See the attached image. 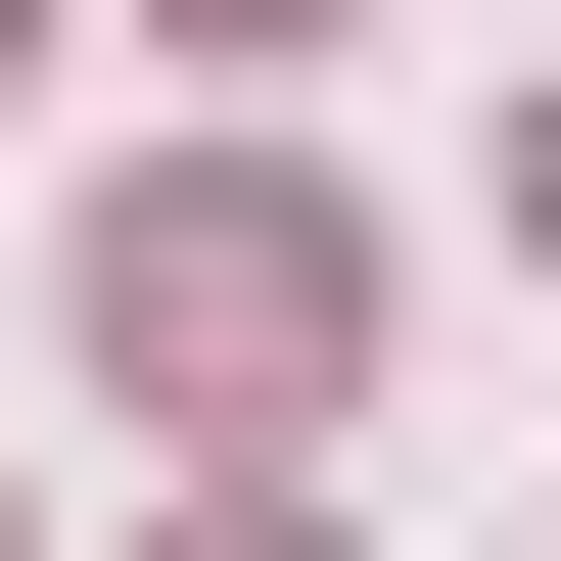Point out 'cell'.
<instances>
[{
    "mask_svg": "<svg viewBox=\"0 0 561 561\" xmlns=\"http://www.w3.org/2000/svg\"><path fill=\"white\" fill-rule=\"evenodd\" d=\"M94 375H187V421H328V375H375V234H328V187H140V234H94Z\"/></svg>",
    "mask_w": 561,
    "mask_h": 561,
    "instance_id": "obj_1",
    "label": "cell"
},
{
    "mask_svg": "<svg viewBox=\"0 0 561 561\" xmlns=\"http://www.w3.org/2000/svg\"><path fill=\"white\" fill-rule=\"evenodd\" d=\"M187 561H328V515H187Z\"/></svg>",
    "mask_w": 561,
    "mask_h": 561,
    "instance_id": "obj_2",
    "label": "cell"
},
{
    "mask_svg": "<svg viewBox=\"0 0 561 561\" xmlns=\"http://www.w3.org/2000/svg\"><path fill=\"white\" fill-rule=\"evenodd\" d=\"M515 187H561V140H515Z\"/></svg>",
    "mask_w": 561,
    "mask_h": 561,
    "instance_id": "obj_4",
    "label": "cell"
},
{
    "mask_svg": "<svg viewBox=\"0 0 561 561\" xmlns=\"http://www.w3.org/2000/svg\"><path fill=\"white\" fill-rule=\"evenodd\" d=\"M234 47H280V0H234Z\"/></svg>",
    "mask_w": 561,
    "mask_h": 561,
    "instance_id": "obj_3",
    "label": "cell"
}]
</instances>
